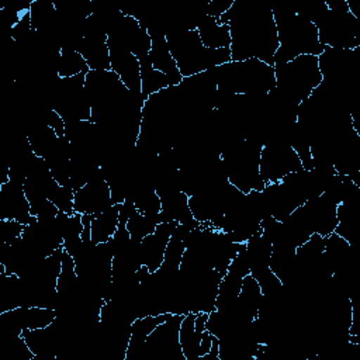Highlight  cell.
<instances>
[{"instance_id": "obj_1", "label": "cell", "mask_w": 360, "mask_h": 360, "mask_svg": "<svg viewBox=\"0 0 360 360\" xmlns=\"http://www.w3.org/2000/svg\"><path fill=\"white\" fill-rule=\"evenodd\" d=\"M218 22L229 25L231 60L259 59L274 68L278 39L270 7L260 1L235 0Z\"/></svg>"}, {"instance_id": "obj_2", "label": "cell", "mask_w": 360, "mask_h": 360, "mask_svg": "<svg viewBox=\"0 0 360 360\" xmlns=\"http://www.w3.org/2000/svg\"><path fill=\"white\" fill-rule=\"evenodd\" d=\"M277 28L278 48L274 55V66L292 60L300 55L319 56L325 46L319 42L316 27L298 15L294 8H271Z\"/></svg>"}, {"instance_id": "obj_3", "label": "cell", "mask_w": 360, "mask_h": 360, "mask_svg": "<svg viewBox=\"0 0 360 360\" xmlns=\"http://www.w3.org/2000/svg\"><path fill=\"white\" fill-rule=\"evenodd\" d=\"M217 87L225 94L266 96L276 87L274 68L259 60H229L210 69Z\"/></svg>"}, {"instance_id": "obj_4", "label": "cell", "mask_w": 360, "mask_h": 360, "mask_svg": "<svg viewBox=\"0 0 360 360\" xmlns=\"http://www.w3.org/2000/svg\"><path fill=\"white\" fill-rule=\"evenodd\" d=\"M311 22L318 30L325 48L356 49L360 46V21L349 10L346 0H325L318 4Z\"/></svg>"}, {"instance_id": "obj_5", "label": "cell", "mask_w": 360, "mask_h": 360, "mask_svg": "<svg viewBox=\"0 0 360 360\" xmlns=\"http://www.w3.org/2000/svg\"><path fill=\"white\" fill-rule=\"evenodd\" d=\"M170 53L183 77L207 72L231 60V49H210L202 45L198 31L174 30L166 34Z\"/></svg>"}, {"instance_id": "obj_6", "label": "cell", "mask_w": 360, "mask_h": 360, "mask_svg": "<svg viewBox=\"0 0 360 360\" xmlns=\"http://www.w3.org/2000/svg\"><path fill=\"white\" fill-rule=\"evenodd\" d=\"M262 148L263 145L259 142L242 138L228 143L221 152L228 181L243 194L252 190L262 191L266 186L259 170Z\"/></svg>"}, {"instance_id": "obj_7", "label": "cell", "mask_w": 360, "mask_h": 360, "mask_svg": "<svg viewBox=\"0 0 360 360\" xmlns=\"http://www.w3.org/2000/svg\"><path fill=\"white\" fill-rule=\"evenodd\" d=\"M274 76L276 89L294 105L307 100L322 82L315 55H300L290 62L276 65Z\"/></svg>"}, {"instance_id": "obj_8", "label": "cell", "mask_w": 360, "mask_h": 360, "mask_svg": "<svg viewBox=\"0 0 360 360\" xmlns=\"http://www.w3.org/2000/svg\"><path fill=\"white\" fill-rule=\"evenodd\" d=\"M49 105L65 122L90 121L91 104L86 90V75L59 77L51 90Z\"/></svg>"}, {"instance_id": "obj_9", "label": "cell", "mask_w": 360, "mask_h": 360, "mask_svg": "<svg viewBox=\"0 0 360 360\" xmlns=\"http://www.w3.org/2000/svg\"><path fill=\"white\" fill-rule=\"evenodd\" d=\"M184 315L172 314L146 338L136 360H186L179 340V329Z\"/></svg>"}, {"instance_id": "obj_10", "label": "cell", "mask_w": 360, "mask_h": 360, "mask_svg": "<svg viewBox=\"0 0 360 360\" xmlns=\"http://www.w3.org/2000/svg\"><path fill=\"white\" fill-rule=\"evenodd\" d=\"M107 44L108 46L127 49L141 60L149 56L152 39L148 30H145L135 17L122 11L107 32Z\"/></svg>"}, {"instance_id": "obj_11", "label": "cell", "mask_w": 360, "mask_h": 360, "mask_svg": "<svg viewBox=\"0 0 360 360\" xmlns=\"http://www.w3.org/2000/svg\"><path fill=\"white\" fill-rule=\"evenodd\" d=\"M302 169L301 160L297 152L285 143H267L260 152V179L264 184L278 183L283 177L290 173Z\"/></svg>"}, {"instance_id": "obj_12", "label": "cell", "mask_w": 360, "mask_h": 360, "mask_svg": "<svg viewBox=\"0 0 360 360\" xmlns=\"http://www.w3.org/2000/svg\"><path fill=\"white\" fill-rule=\"evenodd\" d=\"M76 51L84 58L90 70H111L107 32L91 14L84 20L83 38Z\"/></svg>"}, {"instance_id": "obj_13", "label": "cell", "mask_w": 360, "mask_h": 360, "mask_svg": "<svg viewBox=\"0 0 360 360\" xmlns=\"http://www.w3.org/2000/svg\"><path fill=\"white\" fill-rule=\"evenodd\" d=\"M114 205L108 183L100 174L75 191L73 210L79 214H98Z\"/></svg>"}, {"instance_id": "obj_14", "label": "cell", "mask_w": 360, "mask_h": 360, "mask_svg": "<svg viewBox=\"0 0 360 360\" xmlns=\"http://www.w3.org/2000/svg\"><path fill=\"white\" fill-rule=\"evenodd\" d=\"M0 219H14L24 225L35 219V217L31 215L24 184L13 180L0 184Z\"/></svg>"}, {"instance_id": "obj_15", "label": "cell", "mask_w": 360, "mask_h": 360, "mask_svg": "<svg viewBox=\"0 0 360 360\" xmlns=\"http://www.w3.org/2000/svg\"><path fill=\"white\" fill-rule=\"evenodd\" d=\"M177 226L176 221H163L156 229L141 240V259L150 273L156 271L165 259V252L170 236Z\"/></svg>"}, {"instance_id": "obj_16", "label": "cell", "mask_w": 360, "mask_h": 360, "mask_svg": "<svg viewBox=\"0 0 360 360\" xmlns=\"http://www.w3.org/2000/svg\"><path fill=\"white\" fill-rule=\"evenodd\" d=\"M110 48V62L111 70L120 77L128 90L135 94H142L141 91V65L138 58L122 48Z\"/></svg>"}, {"instance_id": "obj_17", "label": "cell", "mask_w": 360, "mask_h": 360, "mask_svg": "<svg viewBox=\"0 0 360 360\" xmlns=\"http://www.w3.org/2000/svg\"><path fill=\"white\" fill-rule=\"evenodd\" d=\"M162 204L160 211V222L163 221H176L177 224L187 225L188 228H198L200 222L194 219L190 207H188V195L183 193L180 188L169 190L166 193L158 194Z\"/></svg>"}, {"instance_id": "obj_18", "label": "cell", "mask_w": 360, "mask_h": 360, "mask_svg": "<svg viewBox=\"0 0 360 360\" xmlns=\"http://www.w3.org/2000/svg\"><path fill=\"white\" fill-rule=\"evenodd\" d=\"M148 32L152 39V46L149 52V59L152 62V66L156 70L166 75L170 79L172 86L179 84L183 80V76L180 75L177 65L170 53L165 32L158 28H148Z\"/></svg>"}, {"instance_id": "obj_19", "label": "cell", "mask_w": 360, "mask_h": 360, "mask_svg": "<svg viewBox=\"0 0 360 360\" xmlns=\"http://www.w3.org/2000/svg\"><path fill=\"white\" fill-rule=\"evenodd\" d=\"M302 207L308 215V219L315 233L321 236H328L332 232H335V228L338 225L336 204L329 202L322 195H319L305 201Z\"/></svg>"}, {"instance_id": "obj_20", "label": "cell", "mask_w": 360, "mask_h": 360, "mask_svg": "<svg viewBox=\"0 0 360 360\" xmlns=\"http://www.w3.org/2000/svg\"><path fill=\"white\" fill-rule=\"evenodd\" d=\"M172 314H160V315H145L134 319L131 323V336L127 347L125 360H136L143 349L146 338L153 332V329L166 321Z\"/></svg>"}, {"instance_id": "obj_21", "label": "cell", "mask_w": 360, "mask_h": 360, "mask_svg": "<svg viewBox=\"0 0 360 360\" xmlns=\"http://www.w3.org/2000/svg\"><path fill=\"white\" fill-rule=\"evenodd\" d=\"M262 297L263 294L260 285L252 274H248L243 277L240 292L232 305L245 321L252 322L257 318Z\"/></svg>"}, {"instance_id": "obj_22", "label": "cell", "mask_w": 360, "mask_h": 360, "mask_svg": "<svg viewBox=\"0 0 360 360\" xmlns=\"http://www.w3.org/2000/svg\"><path fill=\"white\" fill-rule=\"evenodd\" d=\"M200 39L204 46L210 49H221L231 46V31L229 25L219 24L217 18L204 15L197 25Z\"/></svg>"}, {"instance_id": "obj_23", "label": "cell", "mask_w": 360, "mask_h": 360, "mask_svg": "<svg viewBox=\"0 0 360 360\" xmlns=\"http://www.w3.org/2000/svg\"><path fill=\"white\" fill-rule=\"evenodd\" d=\"M120 207L121 204H114L107 210L91 215V242L105 243L117 232L120 222Z\"/></svg>"}, {"instance_id": "obj_24", "label": "cell", "mask_w": 360, "mask_h": 360, "mask_svg": "<svg viewBox=\"0 0 360 360\" xmlns=\"http://www.w3.org/2000/svg\"><path fill=\"white\" fill-rule=\"evenodd\" d=\"M190 229L191 228H188L187 225L177 224L173 235L169 239V243H167V248H166V252H165L163 263L159 267L160 270H163L166 273H174V271L179 270L183 255H184V250H186L184 238H186V235Z\"/></svg>"}, {"instance_id": "obj_25", "label": "cell", "mask_w": 360, "mask_h": 360, "mask_svg": "<svg viewBox=\"0 0 360 360\" xmlns=\"http://www.w3.org/2000/svg\"><path fill=\"white\" fill-rule=\"evenodd\" d=\"M195 314L188 312L183 316L180 329H179V340L181 346V352L186 360H194L200 357V345L202 339V333L197 332L194 328Z\"/></svg>"}, {"instance_id": "obj_26", "label": "cell", "mask_w": 360, "mask_h": 360, "mask_svg": "<svg viewBox=\"0 0 360 360\" xmlns=\"http://www.w3.org/2000/svg\"><path fill=\"white\" fill-rule=\"evenodd\" d=\"M139 65H141V91L145 101L149 96L172 86L170 79L152 66L149 56L141 59Z\"/></svg>"}, {"instance_id": "obj_27", "label": "cell", "mask_w": 360, "mask_h": 360, "mask_svg": "<svg viewBox=\"0 0 360 360\" xmlns=\"http://www.w3.org/2000/svg\"><path fill=\"white\" fill-rule=\"evenodd\" d=\"M242 281H243V276L228 270L226 274L221 278L219 281V287H218V294H217V300H215V308L217 309H222L226 308L229 305H232L242 288Z\"/></svg>"}, {"instance_id": "obj_28", "label": "cell", "mask_w": 360, "mask_h": 360, "mask_svg": "<svg viewBox=\"0 0 360 360\" xmlns=\"http://www.w3.org/2000/svg\"><path fill=\"white\" fill-rule=\"evenodd\" d=\"M87 62L75 49H60L58 58V76L73 77L77 75H86L89 72Z\"/></svg>"}, {"instance_id": "obj_29", "label": "cell", "mask_w": 360, "mask_h": 360, "mask_svg": "<svg viewBox=\"0 0 360 360\" xmlns=\"http://www.w3.org/2000/svg\"><path fill=\"white\" fill-rule=\"evenodd\" d=\"M45 194H46V198L58 207L59 212L75 214V210H73L75 191L70 187L62 186L55 179H52L45 188Z\"/></svg>"}, {"instance_id": "obj_30", "label": "cell", "mask_w": 360, "mask_h": 360, "mask_svg": "<svg viewBox=\"0 0 360 360\" xmlns=\"http://www.w3.org/2000/svg\"><path fill=\"white\" fill-rule=\"evenodd\" d=\"M158 224H160V222L156 218L146 217L135 210L127 222V229H128L132 240L141 242L145 236H148L149 233H152L156 229Z\"/></svg>"}, {"instance_id": "obj_31", "label": "cell", "mask_w": 360, "mask_h": 360, "mask_svg": "<svg viewBox=\"0 0 360 360\" xmlns=\"http://www.w3.org/2000/svg\"><path fill=\"white\" fill-rule=\"evenodd\" d=\"M25 225L14 219H0V243H11L21 238Z\"/></svg>"}, {"instance_id": "obj_32", "label": "cell", "mask_w": 360, "mask_h": 360, "mask_svg": "<svg viewBox=\"0 0 360 360\" xmlns=\"http://www.w3.org/2000/svg\"><path fill=\"white\" fill-rule=\"evenodd\" d=\"M235 0H210L207 3V15L214 18H219L224 13H226Z\"/></svg>"}, {"instance_id": "obj_33", "label": "cell", "mask_w": 360, "mask_h": 360, "mask_svg": "<svg viewBox=\"0 0 360 360\" xmlns=\"http://www.w3.org/2000/svg\"><path fill=\"white\" fill-rule=\"evenodd\" d=\"M212 335L205 329L202 333V339H201V345H200V356H204L207 353H210L211 350V345H212Z\"/></svg>"}]
</instances>
